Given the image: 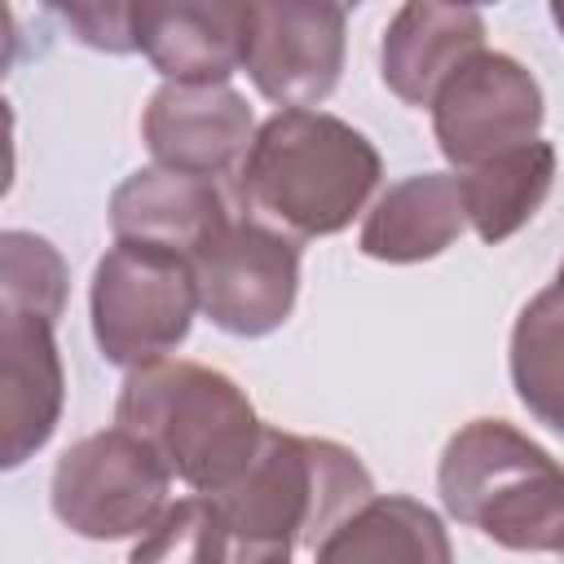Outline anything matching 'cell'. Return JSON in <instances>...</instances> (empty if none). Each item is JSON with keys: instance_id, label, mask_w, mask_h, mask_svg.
Instances as JSON below:
<instances>
[{"instance_id": "cell-1", "label": "cell", "mask_w": 564, "mask_h": 564, "mask_svg": "<svg viewBox=\"0 0 564 564\" xmlns=\"http://www.w3.org/2000/svg\"><path fill=\"white\" fill-rule=\"evenodd\" d=\"M370 498V471L352 449L322 436L264 427L234 485L172 502L150 538L132 546V555L247 564H278L295 551L317 555V546Z\"/></svg>"}, {"instance_id": "cell-2", "label": "cell", "mask_w": 564, "mask_h": 564, "mask_svg": "<svg viewBox=\"0 0 564 564\" xmlns=\"http://www.w3.org/2000/svg\"><path fill=\"white\" fill-rule=\"evenodd\" d=\"M383 176L379 150L344 119L282 106L251 137L238 167L242 207L291 238L339 234Z\"/></svg>"}, {"instance_id": "cell-3", "label": "cell", "mask_w": 564, "mask_h": 564, "mask_svg": "<svg viewBox=\"0 0 564 564\" xmlns=\"http://www.w3.org/2000/svg\"><path fill=\"white\" fill-rule=\"evenodd\" d=\"M115 423L137 432L194 494L234 485L264 436L247 392L229 375L167 357L123 379Z\"/></svg>"}, {"instance_id": "cell-4", "label": "cell", "mask_w": 564, "mask_h": 564, "mask_svg": "<svg viewBox=\"0 0 564 564\" xmlns=\"http://www.w3.org/2000/svg\"><path fill=\"white\" fill-rule=\"evenodd\" d=\"M445 511L507 551L564 555V467L502 419H471L441 454Z\"/></svg>"}, {"instance_id": "cell-5", "label": "cell", "mask_w": 564, "mask_h": 564, "mask_svg": "<svg viewBox=\"0 0 564 564\" xmlns=\"http://www.w3.org/2000/svg\"><path fill=\"white\" fill-rule=\"evenodd\" d=\"M194 308L198 282L189 256L115 242L93 269V335L110 366L137 370L163 361L189 335Z\"/></svg>"}, {"instance_id": "cell-6", "label": "cell", "mask_w": 564, "mask_h": 564, "mask_svg": "<svg viewBox=\"0 0 564 564\" xmlns=\"http://www.w3.org/2000/svg\"><path fill=\"white\" fill-rule=\"evenodd\" d=\"M167 463L128 427L75 441L53 467V516L93 542L150 533L167 502Z\"/></svg>"}, {"instance_id": "cell-7", "label": "cell", "mask_w": 564, "mask_h": 564, "mask_svg": "<svg viewBox=\"0 0 564 564\" xmlns=\"http://www.w3.org/2000/svg\"><path fill=\"white\" fill-rule=\"evenodd\" d=\"M198 308L212 326L256 339L278 330L300 291V247L264 220H225L194 256Z\"/></svg>"}, {"instance_id": "cell-8", "label": "cell", "mask_w": 564, "mask_h": 564, "mask_svg": "<svg viewBox=\"0 0 564 564\" xmlns=\"http://www.w3.org/2000/svg\"><path fill=\"white\" fill-rule=\"evenodd\" d=\"M436 145L454 167H476L516 150L542 128V88L507 53H471L432 101Z\"/></svg>"}, {"instance_id": "cell-9", "label": "cell", "mask_w": 564, "mask_h": 564, "mask_svg": "<svg viewBox=\"0 0 564 564\" xmlns=\"http://www.w3.org/2000/svg\"><path fill=\"white\" fill-rule=\"evenodd\" d=\"M247 75L273 106H317L344 70L339 0H256Z\"/></svg>"}, {"instance_id": "cell-10", "label": "cell", "mask_w": 564, "mask_h": 564, "mask_svg": "<svg viewBox=\"0 0 564 564\" xmlns=\"http://www.w3.org/2000/svg\"><path fill=\"white\" fill-rule=\"evenodd\" d=\"M256 26V0H132L137 53L176 84H225Z\"/></svg>"}, {"instance_id": "cell-11", "label": "cell", "mask_w": 564, "mask_h": 564, "mask_svg": "<svg viewBox=\"0 0 564 564\" xmlns=\"http://www.w3.org/2000/svg\"><path fill=\"white\" fill-rule=\"evenodd\" d=\"M141 137L150 154L167 167L225 176L242 167L256 123H251V106L229 84L167 79L141 115Z\"/></svg>"}, {"instance_id": "cell-12", "label": "cell", "mask_w": 564, "mask_h": 564, "mask_svg": "<svg viewBox=\"0 0 564 564\" xmlns=\"http://www.w3.org/2000/svg\"><path fill=\"white\" fill-rule=\"evenodd\" d=\"M57 317L22 304H0V436L4 467L26 463L62 414V357L53 344Z\"/></svg>"}, {"instance_id": "cell-13", "label": "cell", "mask_w": 564, "mask_h": 564, "mask_svg": "<svg viewBox=\"0 0 564 564\" xmlns=\"http://www.w3.org/2000/svg\"><path fill=\"white\" fill-rule=\"evenodd\" d=\"M229 220L216 176L181 172V167H141L110 194V229L115 242L163 247L176 256H198V247Z\"/></svg>"}, {"instance_id": "cell-14", "label": "cell", "mask_w": 564, "mask_h": 564, "mask_svg": "<svg viewBox=\"0 0 564 564\" xmlns=\"http://www.w3.org/2000/svg\"><path fill=\"white\" fill-rule=\"evenodd\" d=\"M485 48V22L458 0H405L383 31V84L405 106H432L441 84Z\"/></svg>"}, {"instance_id": "cell-15", "label": "cell", "mask_w": 564, "mask_h": 564, "mask_svg": "<svg viewBox=\"0 0 564 564\" xmlns=\"http://www.w3.org/2000/svg\"><path fill=\"white\" fill-rule=\"evenodd\" d=\"M467 225L463 185L449 172H423L392 185L361 225V251L388 264H414L441 256Z\"/></svg>"}, {"instance_id": "cell-16", "label": "cell", "mask_w": 564, "mask_h": 564, "mask_svg": "<svg viewBox=\"0 0 564 564\" xmlns=\"http://www.w3.org/2000/svg\"><path fill=\"white\" fill-rule=\"evenodd\" d=\"M467 225L480 242H507L520 234L546 203L555 185V150L546 141H524L516 150H502L458 176Z\"/></svg>"}, {"instance_id": "cell-17", "label": "cell", "mask_w": 564, "mask_h": 564, "mask_svg": "<svg viewBox=\"0 0 564 564\" xmlns=\"http://www.w3.org/2000/svg\"><path fill=\"white\" fill-rule=\"evenodd\" d=\"M317 560H423L445 564L449 542L441 520L414 498H370L361 502L322 546Z\"/></svg>"}, {"instance_id": "cell-18", "label": "cell", "mask_w": 564, "mask_h": 564, "mask_svg": "<svg viewBox=\"0 0 564 564\" xmlns=\"http://www.w3.org/2000/svg\"><path fill=\"white\" fill-rule=\"evenodd\" d=\"M511 383L520 405L564 436V295H533L511 330Z\"/></svg>"}, {"instance_id": "cell-19", "label": "cell", "mask_w": 564, "mask_h": 564, "mask_svg": "<svg viewBox=\"0 0 564 564\" xmlns=\"http://www.w3.org/2000/svg\"><path fill=\"white\" fill-rule=\"evenodd\" d=\"M0 304H22L48 317H62L66 269H62V256L44 238L26 229H9L0 238Z\"/></svg>"}, {"instance_id": "cell-20", "label": "cell", "mask_w": 564, "mask_h": 564, "mask_svg": "<svg viewBox=\"0 0 564 564\" xmlns=\"http://www.w3.org/2000/svg\"><path fill=\"white\" fill-rule=\"evenodd\" d=\"M44 9L53 18H62V26L97 48V53H137L132 44V0H44Z\"/></svg>"}, {"instance_id": "cell-21", "label": "cell", "mask_w": 564, "mask_h": 564, "mask_svg": "<svg viewBox=\"0 0 564 564\" xmlns=\"http://www.w3.org/2000/svg\"><path fill=\"white\" fill-rule=\"evenodd\" d=\"M551 18H555V26H560V35H564V0H551Z\"/></svg>"}, {"instance_id": "cell-22", "label": "cell", "mask_w": 564, "mask_h": 564, "mask_svg": "<svg viewBox=\"0 0 564 564\" xmlns=\"http://www.w3.org/2000/svg\"><path fill=\"white\" fill-rule=\"evenodd\" d=\"M555 291L564 295V264H560V273H555Z\"/></svg>"}, {"instance_id": "cell-23", "label": "cell", "mask_w": 564, "mask_h": 564, "mask_svg": "<svg viewBox=\"0 0 564 564\" xmlns=\"http://www.w3.org/2000/svg\"><path fill=\"white\" fill-rule=\"evenodd\" d=\"M458 4H471L476 9V4H498V0H458Z\"/></svg>"}, {"instance_id": "cell-24", "label": "cell", "mask_w": 564, "mask_h": 564, "mask_svg": "<svg viewBox=\"0 0 564 564\" xmlns=\"http://www.w3.org/2000/svg\"><path fill=\"white\" fill-rule=\"evenodd\" d=\"M339 4H344V9H352V4H361V0H339Z\"/></svg>"}]
</instances>
